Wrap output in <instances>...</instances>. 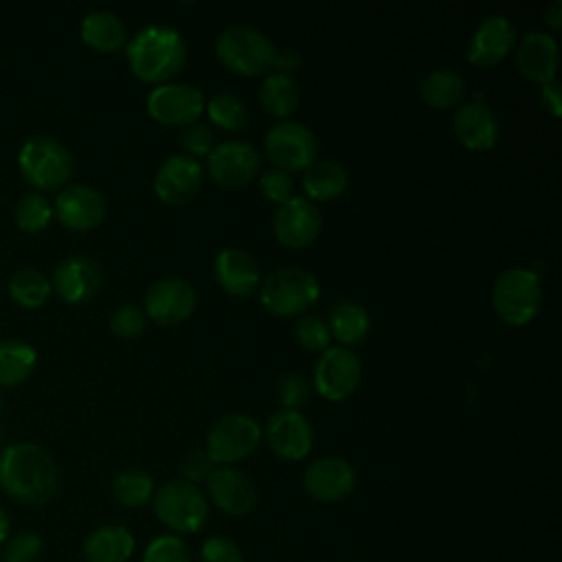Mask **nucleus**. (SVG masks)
<instances>
[{"label":"nucleus","mask_w":562,"mask_h":562,"mask_svg":"<svg viewBox=\"0 0 562 562\" xmlns=\"http://www.w3.org/2000/svg\"><path fill=\"white\" fill-rule=\"evenodd\" d=\"M274 237L281 246L305 248L310 246L321 231V213L307 198H292L281 204L272 220Z\"/></svg>","instance_id":"nucleus-17"},{"label":"nucleus","mask_w":562,"mask_h":562,"mask_svg":"<svg viewBox=\"0 0 562 562\" xmlns=\"http://www.w3.org/2000/svg\"><path fill=\"white\" fill-rule=\"evenodd\" d=\"M50 292H53L50 279L35 268H22L9 281V296L13 299L15 305L26 310H35L44 305Z\"/></svg>","instance_id":"nucleus-32"},{"label":"nucleus","mask_w":562,"mask_h":562,"mask_svg":"<svg viewBox=\"0 0 562 562\" xmlns=\"http://www.w3.org/2000/svg\"><path fill=\"white\" fill-rule=\"evenodd\" d=\"M347 169L336 160H314L303 169V189L312 200H334L347 189Z\"/></svg>","instance_id":"nucleus-29"},{"label":"nucleus","mask_w":562,"mask_h":562,"mask_svg":"<svg viewBox=\"0 0 562 562\" xmlns=\"http://www.w3.org/2000/svg\"><path fill=\"white\" fill-rule=\"evenodd\" d=\"M516 44L514 24L501 15H487L472 33L468 42V61L479 68H492L503 61Z\"/></svg>","instance_id":"nucleus-19"},{"label":"nucleus","mask_w":562,"mask_h":562,"mask_svg":"<svg viewBox=\"0 0 562 562\" xmlns=\"http://www.w3.org/2000/svg\"><path fill=\"white\" fill-rule=\"evenodd\" d=\"M294 334H296V342L305 351H325L329 347V340H331L327 323L318 316H312V314L299 318V323L294 327Z\"/></svg>","instance_id":"nucleus-37"},{"label":"nucleus","mask_w":562,"mask_h":562,"mask_svg":"<svg viewBox=\"0 0 562 562\" xmlns=\"http://www.w3.org/2000/svg\"><path fill=\"white\" fill-rule=\"evenodd\" d=\"M261 167L259 151L244 140H226L211 149L206 156V169L211 178L226 189H237L250 182Z\"/></svg>","instance_id":"nucleus-12"},{"label":"nucleus","mask_w":562,"mask_h":562,"mask_svg":"<svg viewBox=\"0 0 562 562\" xmlns=\"http://www.w3.org/2000/svg\"><path fill=\"white\" fill-rule=\"evenodd\" d=\"M263 435L270 450L285 461H299L307 457L314 446L312 424L301 411L279 408L266 422Z\"/></svg>","instance_id":"nucleus-14"},{"label":"nucleus","mask_w":562,"mask_h":562,"mask_svg":"<svg viewBox=\"0 0 562 562\" xmlns=\"http://www.w3.org/2000/svg\"><path fill=\"white\" fill-rule=\"evenodd\" d=\"M18 165L24 180L37 191H57L72 176V156L68 147L53 136H31L22 143Z\"/></svg>","instance_id":"nucleus-3"},{"label":"nucleus","mask_w":562,"mask_h":562,"mask_svg":"<svg viewBox=\"0 0 562 562\" xmlns=\"http://www.w3.org/2000/svg\"><path fill=\"white\" fill-rule=\"evenodd\" d=\"M134 536L123 525H103L83 542L86 562H127L134 553Z\"/></svg>","instance_id":"nucleus-25"},{"label":"nucleus","mask_w":562,"mask_h":562,"mask_svg":"<svg viewBox=\"0 0 562 562\" xmlns=\"http://www.w3.org/2000/svg\"><path fill=\"white\" fill-rule=\"evenodd\" d=\"M202 178L204 171L195 158L173 154L158 167L154 176V193L165 204H184L198 193Z\"/></svg>","instance_id":"nucleus-16"},{"label":"nucleus","mask_w":562,"mask_h":562,"mask_svg":"<svg viewBox=\"0 0 562 562\" xmlns=\"http://www.w3.org/2000/svg\"><path fill=\"white\" fill-rule=\"evenodd\" d=\"M279 402L288 411H299L310 400V384L301 373H285L277 386Z\"/></svg>","instance_id":"nucleus-41"},{"label":"nucleus","mask_w":562,"mask_h":562,"mask_svg":"<svg viewBox=\"0 0 562 562\" xmlns=\"http://www.w3.org/2000/svg\"><path fill=\"white\" fill-rule=\"evenodd\" d=\"M259 189H261L266 200H270V202H274L279 206L294 198V182H292L290 173H285L281 169L263 171L259 176Z\"/></svg>","instance_id":"nucleus-40"},{"label":"nucleus","mask_w":562,"mask_h":562,"mask_svg":"<svg viewBox=\"0 0 562 562\" xmlns=\"http://www.w3.org/2000/svg\"><path fill=\"white\" fill-rule=\"evenodd\" d=\"M516 68L525 79L540 86L555 79L558 42L542 31L525 33L516 50Z\"/></svg>","instance_id":"nucleus-24"},{"label":"nucleus","mask_w":562,"mask_h":562,"mask_svg":"<svg viewBox=\"0 0 562 562\" xmlns=\"http://www.w3.org/2000/svg\"><path fill=\"white\" fill-rule=\"evenodd\" d=\"M108 206L103 195L88 184H70L61 189L53 204V215L68 231H92L105 220Z\"/></svg>","instance_id":"nucleus-15"},{"label":"nucleus","mask_w":562,"mask_h":562,"mask_svg":"<svg viewBox=\"0 0 562 562\" xmlns=\"http://www.w3.org/2000/svg\"><path fill=\"white\" fill-rule=\"evenodd\" d=\"M215 470V463L211 461V457L206 454V450H191L184 454L182 463H180V472L184 476V481L189 483H206V479L211 476V472Z\"/></svg>","instance_id":"nucleus-44"},{"label":"nucleus","mask_w":562,"mask_h":562,"mask_svg":"<svg viewBox=\"0 0 562 562\" xmlns=\"http://www.w3.org/2000/svg\"><path fill=\"white\" fill-rule=\"evenodd\" d=\"M215 53L228 70L244 77H257L272 68L277 48L261 31L237 24L220 33Z\"/></svg>","instance_id":"nucleus-5"},{"label":"nucleus","mask_w":562,"mask_h":562,"mask_svg":"<svg viewBox=\"0 0 562 562\" xmlns=\"http://www.w3.org/2000/svg\"><path fill=\"white\" fill-rule=\"evenodd\" d=\"M200 562H244L241 549L226 536H211L202 542Z\"/></svg>","instance_id":"nucleus-42"},{"label":"nucleus","mask_w":562,"mask_h":562,"mask_svg":"<svg viewBox=\"0 0 562 562\" xmlns=\"http://www.w3.org/2000/svg\"><path fill=\"white\" fill-rule=\"evenodd\" d=\"M204 110H206L213 125H217L222 130H228V132L241 130L246 125V119H248L246 105L233 92L213 94L209 101H204Z\"/></svg>","instance_id":"nucleus-34"},{"label":"nucleus","mask_w":562,"mask_h":562,"mask_svg":"<svg viewBox=\"0 0 562 562\" xmlns=\"http://www.w3.org/2000/svg\"><path fill=\"white\" fill-rule=\"evenodd\" d=\"M53 220V206L42 193H26L15 204V224L24 233H42Z\"/></svg>","instance_id":"nucleus-35"},{"label":"nucleus","mask_w":562,"mask_h":562,"mask_svg":"<svg viewBox=\"0 0 562 562\" xmlns=\"http://www.w3.org/2000/svg\"><path fill=\"white\" fill-rule=\"evenodd\" d=\"M266 158L285 173L303 171L316 160L318 140L316 134L299 121L274 123L263 138Z\"/></svg>","instance_id":"nucleus-8"},{"label":"nucleus","mask_w":562,"mask_h":562,"mask_svg":"<svg viewBox=\"0 0 562 562\" xmlns=\"http://www.w3.org/2000/svg\"><path fill=\"white\" fill-rule=\"evenodd\" d=\"M37 364V351L24 340H0V386L22 384Z\"/></svg>","instance_id":"nucleus-31"},{"label":"nucleus","mask_w":562,"mask_h":562,"mask_svg":"<svg viewBox=\"0 0 562 562\" xmlns=\"http://www.w3.org/2000/svg\"><path fill=\"white\" fill-rule=\"evenodd\" d=\"M540 101H542V105L558 119L560 114H562V99H560V83H558V79H551V81H547V83H542L540 86Z\"/></svg>","instance_id":"nucleus-45"},{"label":"nucleus","mask_w":562,"mask_h":562,"mask_svg":"<svg viewBox=\"0 0 562 562\" xmlns=\"http://www.w3.org/2000/svg\"><path fill=\"white\" fill-rule=\"evenodd\" d=\"M259 101L270 116H290L301 101V88L290 72H270L259 86Z\"/></svg>","instance_id":"nucleus-27"},{"label":"nucleus","mask_w":562,"mask_h":562,"mask_svg":"<svg viewBox=\"0 0 562 562\" xmlns=\"http://www.w3.org/2000/svg\"><path fill=\"white\" fill-rule=\"evenodd\" d=\"M103 283V272L99 263L86 255L66 257L53 272L50 285L61 301L77 305L90 301Z\"/></svg>","instance_id":"nucleus-18"},{"label":"nucleus","mask_w":562,"mask_h":562,"mask_svg":"<svg viewBox=\"0 0 562 562\" xmlns=\"http://www.w3.org/2000/svg\"><path fill=\"white\" fill-rule=\"evenodd\" d=\"M130 70L145 83H162L180 72L187 61L182 35L165 24L138 31L125 46Z\"/></svg>","instance_id":"nucleus-2"},{"label":"nucleus","mask_w":562,"mask_h":562,"mask_svg":"<svg viewBox=\"0 0 562 562\" xmlns=\"http://www.w3.org/2000/svg\"><path fill=\"white\" fill-rule=\"evenodd\" d=\"M422 99L437 110H448L457 105L465 94V81L459 72L450 68H439L428 72L419 83Z\"/></svg>","instance_id":"nucleus-30"},{"label":"nucleus","mask_w":562,"mask_h":562,"mask_svg":"<svg viewBox=\"0 0 562 562\" xmlns=\"http://www.w3.org/2000/svg\"><path fill=\"white\" fill-rule=\"evenodd\" d=\"M182 147L187 149V156H209L211 149L215 147V136L213 130L204 123H191L184 127L182 136H180Z\"/></svg>","instance_id":"nucleus-43"},{"label":"nucleus","mask_w":562,"mask_h":562,"mask_svg":"<svg viewBox=\"0 0 562 562\" xmlns=\"http://www.w3.org/2000/svg\"><path fill=\"white\" fill-rule=\"evenodd\" d=\"M147 112L167 127H187L204 112V94L189 83H160L147 97Z\"/></svg>","instance_id":"nucleus-11"},{"label":"nucleus","mask_w":562,"mask_h":562,"mask_svg":"<svg viewBox=\"0 0 562 562\" xmlns=\"http://www.w3.org/2000/svg\"><path fill=\"white\" fill-rule=\"evenodd\" d=\"M360 378L362 364L351 349L327 347L325 351H321L314 367V386L325 400H347L358 389Z\"/></svg>","instance_id":"nucleus-10"},{"label":"nucleus","mask_w":562,"mask_h":562,"mask_svg":"<svg viewBox=\"0 0 562 562\" xmlns=\"http://www.w3.org/2000/svg\"><path fill=\"white\" fill-rule=\"evenodd\" d=\"M0 411H2V400H0Z\"/></svg>","instance_id":"nucleus-49"},{"label":"nucleus","mask_w":562,"mask_h":562,"mask_svg":"<svg viewBox=\"0 0 562 562\" xmlns=\"http://www.w3.org/2000/svg\"><path fill=\"white\" fill-rule=\"evenodd\" d=\"M206 494L215 507L231 516H246L257 505L255 483L231 465H220L206 479Z\"/></svg>","instance_id":"nucleus-20"},{"label":"nucleus","mask_w":562,"mask_h":562,"mask_svg":"<svg viewBox=\"0 0 562 562\" xmlns=\"http://www.w3.org/2000/svg\"><path fill=\"white\" fill-rule=\"evenodd\" d=\"M44 542L33 531H20L4 540L2 562H35Z\"/></svg>","instance_id":"nucleus-38"},{"label":"nucleus","mask_w":562,"mask_h":562,"mask_svg":"<svg viewBox=\"0 0 562 562\" xmlns=\"http://www.w3.org/2000/svg\"><path fill=\"white\" fill-rule=\"evenodd\" d=\"M261 441V426L241 413L220 417L206 435V454L213 463L231 465L250 457Z\"/></svg>","instance_id":"nucleus-9"},{"label":"nucleus","mask_w":562,"mask_h":562,"mask_svg":"<svg viewBox=\"0 0 562 562\" xmlns=\"http://www.w3.org/2000/svg\"><path fill=\"white\" fill-rule=\"evenodd\" d=\"M303 485L312 498L321 503H336L351 494L356 485V472L340 457H321L307 465Z\"/></svg>","instance_id":"nucleus-21"},{"label":"nucleus","mask_w":562,"mask_h":562,"mask_svg":"<svg viewBox=\"0 0 562 562\" xmlns=\"http://www.w3.org/2000/svg\"><path fill=\"white\" fill-rule=\"evenodd\" d=\"M81 40L99 53H114L123 48L127 31L123 20L112 11H92L81 20Z\"/></svg>","instance_id":"nucleus-26"},{"label":"nucleus","mask_w":562,"mask_h":562,"mask_svg":"<svg viewBox=\"0 0 562 562\" xmlns=\"http://www.w3.org/2000/svg\"><path fill=\"white\" fill-rule=\"evenodd\" d=\"M9 516H7V512L0 507V544H4V540L9 538Z\"/></svg>","instance_id":"nucleus-48"},{"label":"nucleus","mask_w":562,"mask_h":562,"mask_svg":"<svg viewBox=\"0 0 562 562\" xmlns=\"http://www.w3.org/2000/svg\"><path fill=\"white\" fill-rule=\"evenodd\" d=\"M299 64H301V57H299L294 50H283V53L277 50L272 68H277L279 72H288V70H292V68L299 66Z\"/></svg>","instance_id":"nucleus-46"},{"label":"nucleus","mask_w":562,"mask_h":562,"mask_svg":"<svg viewBox=\"0 0 562 562\" xmlns=\"http://www.w3.org/2000/svg\"><path fill=\"white\" fill-rule=\"evenodd\" d=\"M154 512L162 525L176 533H195L209 516V501L198 485L176 479L154 492Z\"/></svg>","instance_id":"nucleus-7"},{"label":"nucleus","mask_w":562,"mask_h":562,"mask_svg":"<svg viewBox=\"0 0 562 562\" xmlns=\"http://www.w3.org/2000/svg\"><path fill=\"white\" fill-rule=\"evenodd\" d=\"M492 305L496 316L507 325L520 327L531 323L542 305L538 274L527 268L503 270L492 288Z\"/></svg>","instance_id":"nucleus-4"},{"label":"nucleus","mask_w":562,"mask_h":562,"mask_svg":"<svg viewBox=\"0 0 562 562\" xmlns=\"http://www.w3.org/2000/svg\"><path fill=\"white\" fill-rule=\"evenodd\" d=\"M321 296L314 274L301 268H281L270 272L259 292L261 305L274 316H296L310 310Z\"/></svg>","instance_id":"nucleus-6"},{"label":"nucleus","mask_w":562,"mask_h":562,"mask_svg":"<svg viewBox=\"0 0 562 562\" xmlns=\"http://www.w3.org/2000/svg\"><path fill=\"white\" fill-rule=\"evenodd\" d=\"M371 327V318L364 305L356 301H338L329 310L327 329L342 345H358L367 338Z\"/></svg>","instance_id":"nucleus-28"},{"label":"nucleus","mask_w":562,"mask_h":562,"mask_svg":"<svg viewBox=\"0 0 562 562\" xmlns=\"http://www.w3.org/2000/svg\"><path fill=\"white\" fill-rule=\"evenodd\" d=\"M215 281L231 296H250L261 285V272L252 255L241 248H224L213 263Z\"/></svg>","instance_id":"nucleus-23"},{"label":"nucleus","mask_w":562,"mask_h":562,"mask_svg":"<svg viewBox=\"0 0 562 562\" xmlns=\"http://www.w3.org/2000/svg\"><path fill=\"white\" fill-rule=\"evenodd\" d=\"M114 498L125 507H143L154 498V479L143 470H121L112 481Z\"/></svg>","instance_id":"nucleus-33"},{"label":"nucleus","mask_w":562,"mask_h":562,"mask_svg":"<svg viewBox=\"0 0 562 562\" xmlns=\"http://www.w3.org/2000/svg\"><path fill=\"white\" fill-rule=\"evenodd\" d=\"M452 130L459 143L472 151H487L498 140V116L483 101L463 103L452 116Z\"/></svg>","instance_id":"nucleus-22"},{"label":"nucleus","mask_w":562,"mask_h":562,"mask_svg":"<svg viewBox=\"0 0 562 562\" xmlns=\"http://www.w3.org/2000/svg\"><path fill=\"white\" fill-rule=\"evenodd\" d=\"M544 22H547L553 31H558V29L562 26V2H560V0H555L553 4L547 7V11H544Z\"/></svg>","instance_id":"nucleus-47"},{"label":"nucleus","mask_w":562,"mask_h":562,"mask_svg":"<svg viewBox=\"0 0 562 562\" xmlns=\"http://www.w3.org/2000/svg\"><path fill=\"white\" fill-rule=\"evenodd\" d=\"M143 562H191V551L178 536H158L147 544Z\"/></svg>","instance_id":"nucleus-36"},{"label":"nucleus","mask_w":562,"mask_h":562,"mask_svg":"<svg viewBox=\"0 0 562 562\" xmlns=\"http://www.w3.org/2000/svg\"><path fill=\"white\" fill-rule=\"evenodd\" d=\"M59 487L53 457L37 443L20 441L0 452V490L24 505L48 503Z\"/></svg>","instance_id":"nucleus-1"},{"label":"nucleus","mask_w":562,"mask_h":562,"mask_svg":"<svg viewBox=\"0 0 562 562\" xmlns=\"http://www.w3.org/2000/svg\"><path fill=\"white\" fill-rule=\"evenodd\" d=\"M145 325H147L145 312L130 303L116 307L110 316V329L114 331V336L125 338V340L138 338L145 331Z\"/></svg>","instance_id":"nucleus-39"},{"label":"nucleus","mask_w":562,"mask_h":562,"mask_svg":"<svg viewBox=\"0 0 562 562\" xmlns=\"http://www.w3.org/2000/svg\"><path fill=\"white\" fill-rule=\"evenodd\" d=\"M198 305L193 285L180 277L156 281L145 294V316L158 325H178L187 321Z\"/></svg>","instance_id":"nucleus-13"}]
</instances>
